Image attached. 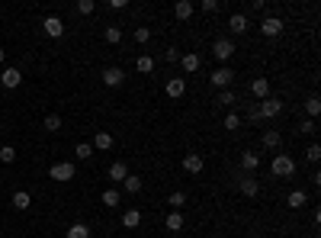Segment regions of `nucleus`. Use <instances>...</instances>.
<instances>
[{"mask_svg":"<svg viewBox=\"0 0 321 238\" xmlns=\"http://www.w3.org/2000/svg\"><path fill=\"white\" fill-rule=\"evenodd\" d=\"M0 84H4L7 90H13L23 84V74H19V68H4L0 71Z\"/></svg>","mask_w":321,"mask_h":238,"instance_id":"0eeeda50","label":"nucleus"},{"mask_svg":"<svg viewBox=\"0 0 321 238\" xmlns=\"http://www.w3.org/2000/svg\"><path fill=\"white\" fill-rule=\"evenodd\" d=\"M29 203H32V196L26 193V190H16V193H13V206L23 212V209H29Z\"/></svg>","mask_w":321,"mask_h":238,"instance_id":"cd10ccee","label":"nucleus"},{"mask_svg":"<svg viewBox=\"0 0 321 238\" xmlns=\"http://www.w3.org/2000/svg\"><path fill=\"white\" fill-rule=\"evenodd\" d=\"M234 52H238V49H234L231 39H216V45H212V55H216L222 65H228V58H231Z\"/></svg>","mask_w":321,"mask_h":238,"instance_id":"20e7f679","label":"nucleus"},{"mask_svg":"<svg viewBox=\"0 0 321 238\" xmlns=\"http://www.w3.org/2000/svg\"><path fill=\"white\" fill-rule=\"evenodd\" d=\"M125 4H129V0H110V7H113V10H125Z\"/></svg>","mask_w":321,"mask_h":238,"instance_id":"a18cd8bd","label":"nucleus"},{"mask_svg":"<svg viewBox=\"0 0 321 238\" xmlns=\"http://www.w3.org/2000/svg\"><path fill=\"white\" fill-rule=\"evenodd\" d=\"M0 161H4V164H13V161H16V148H13V145H4V148H0Z\"/></svg>","mask_w":321,"mask_h":238,"instance_id":"72a5a7b5","label":"nucleus"},{"mask_svg":"<svg viewBox=\"0 0 321 238\" xmlns=\"http://www.w3.org/2000/svg\"><path fill=\"white\" fill-rule=\"evenodd\" d=\"M74 174H77L74 161H58V164H52V171H49V177H52V181H58V184L74 181Z\"/></svg>","mask_w":321,"mask_h":238,"instance_id":"f03ea898","label":"nucleus"},{"mask_svg":"<svg viewBox=\"0 0 321 238\" xmlns=\"http://www.w3.org/2000/svg\"><path fill=\"white\" fill-rule=\"evenodd\" d=\"M203 168H206V158H203V154H186V158H183V171H186V174H199Z\"/></svg>","mask_w":321,"mask_h":238,"instance_id":"9b49d317","label":"nucleus"},{"mask_svg":"<svg viewBox=\"0 0 321 238\" xmlns=\"http://www.w3.org/2000/svg\"><path fill=\"white\" fill-rule=\"evenodd\" d=\"M42 129H45V132H58V129H61V116H58V113H49V116L42 119Z\"/></svg>","mask_w":321,"mask_h":238,"instance_id":"b1692460","label":"nucleus"},{"mask_svg":"<svg viewBox=\"0 0 321 238\" xmlns=\"http://www.w3.org/2000/svg\"><path fill=\"white\" fill-rule=\"evenodd\" d=\"M119 203H122L119 190H103V206H119Z\"/></svg>","mask_w":321,"mask_h":238,"instance_id":"7c9ffc66","label":"nucleus"},{"mask_svg":"<svg viewBox=\"0 0 321 238\" xmlns=\"http://www.w3.org/2000/svg\"><path fill=\"white\" fill-rule=\"evenodd\" d=\"M216 103H219V106H234V93H231V90H219Z\"/></svg>","mask_w":321,"mask_h":238,"instance_id":"f704fd0d","label":"nucleus"},{"mask_svg":"<svg viewBox=\"0 0 321 238\" xmlns=\"http://www.w3.org/2000/svg\"><path fill=\"white\" fill-rule=\"evenodd\" d=\"M100 77H103V84H106V87H122V81H125V71L113 65V68H103V74H100Z\"/></svg>","mask_w":321,"mask_h":238,"instance_id":"423d86ee","label":"nucleus"},{"mask_svg":"<svg viewBox=\"0 0 321 238\" xmlns=\"http://www.w3.org/2000/svg\"><path fill=\"white\" fill-rule=\"evenodd\" d=\"M103 39H106V42H110V45H119V42H122V29H119V26H106V32H103Z\"/></svg>","mask_w":321,"mask_h":238,"instance_id":"c756f323","label":"nucleus"},{"mask_svg":"<svg viewBox=\"0 0 321 238\" xmlns=\"http://www.w3.org/2000/svg\"><path fill=\"white\" fill-rule=\"evenodd\" d=\"M257 110H260V119H273V116L283 113V103H280L276 97H267V100L257 103Z\"/></svg>","mask_w":321,"mask_h":238,"instance_id":"39448f33","label":"nucleus"},{"mask_svg":"<svg viewBox=\"0 0 321 238\" xmlns=\"http://www.w3.org/2000/svg\"><path fill=\"white\" fill-rule=\"evenodd\" d=\"M251 10H254V13H264V10H267V4H264V0H254V4H251Z\"/></svg>","mask_w":321,"mask_h":238,"instance_id":"c03bdc74","label":"nucleus"},{"mask_svg":"<svg viewBox=\"0 0 321 238\" xmlns=\"http://www.w3.org/2000/svg\"><path fill=\"white\" fill-rule=\"evenodd\" d=\"M305 158L312 161V164H318V161H321V145H318V142H312V145L305 148Z\"/></svg>","mask_w":321,"mask_h":238,"instance_id":"473e14b6","label":"nucleus"},{"mask_svg":"<svg viewBox=\"0 0 321 238\" xmlns=\"http://www.w3.org/2000/svg\"><path fill=\"white\" fill-rule=\"evenodd\" d=\"M247 119H251V123H260V110H257V103H251V110H247Z\"/></svg>","mask_w":321,"mask_h":238,"instance_id":"37998d69","label":"nucleus"},{"mask_svg":"<svg viewBox=\"0 0 321 238\" xmlns=\"http://www.w3.org/2000/svg\"><path fill=\"white\" fill-rule=\"evenodd\" d=\"M241 193L244 196H257L260 193V184L254 181V177H244V181H241Z\"/></svg>","mask_w":321,"mask_h":238,"instance_id":"bb28decb","label":"nucleus"},{"mask_svg":"<svg viewBox=\"0 0 321 238\" xmlns=\"http://www.w3.org/2000/svg\"><path fill=\"white\" fill-rule=\"evenodd\" d=\"M228 29H231L234 35L247 32V16H244V13H231V16H228Z\"/></svg>","mask_w":321,"mask_h":238,"instance_id":"f3484780","label":"nucleus"},{"mask_svg":"<svg viewBox=\"0 0 321 238\" xmlns=\"http://www.w3.org/2000/svg\"><path fill=\"white\" fill-rule=\"evenodd\" d=\"M241 168H244V171H257V168H260V154L244 151V154H241Z\"/></svg>","mask_w":321,"mask_h":238,"instance_id":"5701e85b","label":"nucleus"},{"mask_svg":"<svg viewBox=\"0 0 321 238\" xmlns=\"http://www.w3.org/2000/svg\"><path fill=\"white\" fill-rule=\"evenodd\" d=\"M286 203H289V209H302L308 203V193H305V190H292V193L286 196Z\"/></svg>","mask_w":321,"mask_h":238,"instance_id":"6ab92c4d","label":"nucleus"},{"mask_svg":"<svg viewBox=\"0 0 321 238\" xmlns=\"http://www.w3.org/2000/svg\"><path fill=\"white\" fill-rule=\"evenodd\" d=\"M260 32L264 35H280L283 32V19L280 16H267L264 23H260Z\"/></svg>","mask_w":321,"mask_h":238,"instance_id":"f8f14e48","label":"nucleus"},{"mask_svg":"<svg viewBox=\"0 0 321 238\" xmlns=\"http://www.w3.org/2000/svg\"><path fill=\"white\" fill-rule=\"evenodd\" d=\"M180 65H183V71H186V74H196L203 62H199V55H196V52H186V55H180Z\"/></svg>","mask_w":321,"mask_h":238,"instance_id":"2eb2a0df","label":"nucleus"},{"mask_svg":"<svg viewBox=\"0 0 321 238\" xmlns=\"http://www.w3.org/2000/svg\"><path fill=\"white\" fill-rule=\"evenodd\" d=\"M90 145H93V151H110L113 148V135L110 132H97V138H93Z\"/></svg>","mask_w":321,"mask_h":238,"instance_id":"a211bd4d","label":"nucleus"},{"mask_svg":"<svg viewBox=\"0 0 321 238\" xmlns=\"http://www.w3.org/2000/svg\"><path fill=\"white\" fill-rule=\"evenodd\" d=\"M164 225H167V232H180V229H183V216H180L177 209H170L167 219H164Z\"/></svg>","mask_w":321,"mask_h":238,"instance_id":"412c9836","label":"nucleus"},{"mask_svg":"<svg viewBox=\"0 0 321 238\" xmlns=\"http://www.w3.org/2000/svg\"><path fill=\"white\" fill-rule=\"evenodd\" d=\"M122 225H125V229H138V225H141V212L138 209H125L122 212Z\"/></svg>","mask_w":321,"mask_h":238,"instance_id":"4be33fe9","label":"nucleus"},{"mask_svg":"<svg viewBox=\"0 0 321 238\" xmlns=\"http://www.w3.org/2000/svg\"><path fill=\"white\" fill-rule=\"evenodd\" d=\"M93 10H97V4L93 0H77V13H84V16H90Z\"/></svg>","mask_w":321,"mask_h":238,"instance_id":"4c0bfd02","label":"nucleus"},{"mask_svg":"<svg viewBox=\"0 0 321 238\" xmlns=\"http://www.w3.org/2000/svg\"><path fill=\"white\" fill-rule=\"evenodd\" d=\"M135 42H138V45L151 42V29H148V26H138V29H135Z\"/></svg>","mask_w":321,"mask_h":238,"instance_id":"e433bc0d","label":"nucleus"},{"mask_svg":"<svg viewBox=\"0 0 321 238\" xmlns=\"http://www.w3.org/2000/svg\"><path fill=\"white\" fill-rule=\"evenodd\" d=\"M193 10H196V7L189 4V0H177V4H174V16L180 19V23H186L189 16H193Z\"/></svg>","mask_w":321,"mask_h":238,"instance_id":"ddd939ff","label":"nucleus"},{"mask_svg":"<svg viewBox=\"0 0 321 238\" xmlns=\"http://www.w3.org/2000/svg\"><path fill=\"white\" fill-rule=\"evenodd\" d=\"M167 203H170L174 209H177V206H183V203H186V193H183V190H174V193L167 196Z\"/></svg>","mask_w":321,"mask_h":238,"instance_id":"c9c22d12","label":"nucleus"},{"mask_svg":"<svg viewBox=\"0 0 321 238\" xmlns=\"http://www.w3.org/2000/svg\"><path fill=\"white\" fill-rule=\"evenodd\" d=\"M203 13H219V0H203Z\"/></svg>","mask_w":321,"mask_h":238,"instance_id":"a19ab883","label":"nucleus"},{"mask_svg":"<svg viewBox=\"0 0 321 238\" xmlns=\"http://www.w3.org/2000/svg\"><path fill=\"white\" fill-rule=\"evenodd\" d=\"M141 187H145V184H141L138 174H129L125 181H122V190H125V193H141Z\"/></svg>","mask_w":321,"mask_h":238,"instance_id":"aec40b11","label":"nucleus"},{"mask_svg":"<svg viewBox=\"0 0 321 238\" xmlns=\"http://www.w3.org/2000/svg\"><path fill=\"white\" fill-rule=\"evenodd\" d=\"M74 158L77 161H90L93 158V145H90V142H80V145L74 148Z\"/></svg>","mask_w":321,"mask_h":238,"instance_id":"a878e982","label":"nucleus"},{"mask_svg":"<svg viewBox=\"0 0 321 238\" xmlns=\"http://www.w3.org/2000/svg\"><path fill=\"white\" fill-rule=\"evenodd\" d=\"M42 29H45V35H49V39H61V35H65V23L58 19V16H45Z\"/></svg>","mask_w":321,"mask_h":238,"instance_id":"6e6552de","label":"nucleus"},{"mask_svg":"<svg viewBox=\"0 0 321 238\" xmlns=\"http://www.w3.org/2000/svg\"><path fill=\"white\" fill-rule=\"evenodd\" d=\"M299 132H302V135H315V132H318V126H315V119H305V123L299 126Z\"/></svg>","mask_w":321,"mask_h":238,"instance_id":"ea45409f","label":"nucleus"},{"mask_svg":"<svg viewBox=\"0 0 321 238\" xmlns=\"http://www.w3.org/2000/svg\"><path fill=\"white\" fill-rule=\"evenodd\" d=\"M251 97H257V100H267L270 97V81L267 77H254L251 81Z\"/></svg>","mask_w":321,"mask_h":238,"instance_id":"9d476101","label":"nucleus"},{"mask_svg":"<svg viewBox=\"0 0 321 238\" xmlns=\"http://www.w3.org/2000/svg\"><path fill=\"white\" fill-rule=\"evenodd\" d=\"M154 65H158V62H154L151 55H138V62H135V68L141 71V74H151V71H154Z\"/></svg>","mask_w":321,"mask_h":238,"instance_id":"393cba45","label":"nucleus"},{"mask_svg":"<svg viewBox=\"0 0 321 238\" xmlns=\"http://www.w3.org/2000/svg\"><path fill=\"white\" fill-rule=\"evenodd\" d=\"M164 90H167L170 100H180L183 93H186V77H170L167 84H164Z\"/></svg>","mask_w":321,"mask_h":238,"instance_id":"1a4fd4ad","label":"nucleus"},{"mask_svg":"<svg viewBox=\"0 0 321 238\" xmlns=\"http://www.w3.org/2000/svg\"><path fill=\"white\" fill-rule=\"evenodd\" d=\"M260 142H264V148H270V151H280V145H283V135L276 132V129H267Z\"/></svg>","mask_w":321,"mask_h":238,"instance_id":"dca6fc26","label":"nucleus"},{"mask_svg":"<svg viewBox=\"0 0 321 238\" xmlns=\"http://www.w3.org/2000/svg\"><path fill=\"white\" fill-rule=\"evenodd\" d=\"M238 126H241V116H238V113H228V116H225V129H228V132H234Z\"/></svg>","mask_w":321,"mask_h":238,"instance_id":"58836bf2","label":"nucleus"},{"mask_svg":"<svg viewBox=\"0 0 321 238\" xmlns=\"http://www.w3.org/2000/svg\"><path fill=\"white\" fill-rule=\"evenodd\" d=\"M68 238H90V229L84 222H71V229H68Z\"/></svg>","mask_w":321,"mask_h":238,"instance_id":"c85d7f7f","label":"nucleus"},{"mask_svg":"<svg viewBox=\"0 0 321 238\" xmlns=\"http://www.w3.org/2000/svg\"><path fill=\"white\" fill-rule=\"evenodd\" d=\"M0 132H4V129H0Z\"/></svg>","mask_w":321,"mask_h":238,"instance_id":"de8ad7c7","label":"nucleus"},{"mask_svg":"<svg viewBox=\"0 0 321 238\" xmlns=\"http://www.w3.org/2000/svg\"><path fill=\"white\" fill-rule=\"evenodd\" d=\"M305 113H308V116H312V119H315V116L321 113V100H318V93H312V97H308V100H305Z\"/></svg>","mask_w":321,"mask_h":238,"instance_id":"2f4dec72","label":"nucleus"},{"mask_svg":"<svg viewBox=\"0 0 321 238\" xmlns=\"http://www.w3.org/2000/svg\"><path fill=\"white\" fill-rule=\"evenodd\" d=\"M4 62H7V52H4V49H0V65H4Z\"/></svg>","mask_w":321,"mask_h":238,"instance_id":"49530a36","label":"nucleus"},{"mask_svg":"<svg viewBox=\"0 0 321 238\" xmlns=\"http://www.w3.org/2000/svg\"><path fill=\"white\" fill-rule=\"evenodd\" d=\"M270 171H273V177H292L295 174V158L292 154H273V161H270Z\"/></svg>","mask_w":321,"mask_h":238,"instance_id":"f257e3e1","label":"nucleus"},{"mask_svg":"<svg viewBox=\"0 0 321 238\" xmlns=\"http://www.w3.org/2000/svg\"><path fill=\"white\" fill-rule=\"evenodd\" d=\"M125 177H129V164H125V161H113V164H110V181L122 184Z\"/></svg>","mask_w":321,"mask_h":238,"instance_id":"4468645a","label":"nucleus"},{"mask_svg":"<svg viewBox=\"0 0 321 238\" xmlns=\"http://www.w3.org/2000/svg\"><path fill=\"white\" fill-rule=\"evenodd\" d=\"M164 62H170V65H174V62H180V52H177V49H174V45H170V49H167V52H164Z\"/></svg>","mask_w":321,"mask_h":238,"instance_id":"79ce46f5","label":"nucleus"},{"mask_svg":"<svg viewBox=\"0 0 321 238\" xmlns=\"http://www.w3.org/2000/svg\"><path fill=\"white\" fill-rule=\"evenodd\" d=\"M212 87H219V90H228L231 87V81H234V71L228 68V65H222V68H216V71H212Z\"/></svg>","mask_w":321,"mask_h":238,"instance_id":"7ed1b4c3","label":"nucleus"}]
</instances>
